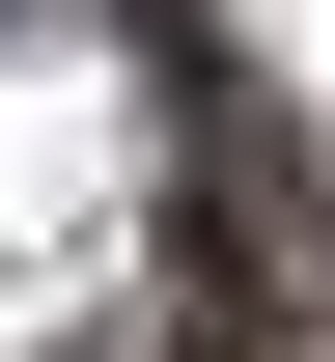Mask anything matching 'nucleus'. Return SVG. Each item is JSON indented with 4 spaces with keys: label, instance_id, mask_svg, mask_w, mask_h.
I'll return each instance as SVG.
<instances>
[{
    "label": "nucleus",
    "instance_id": "1",
    "mask_svg": "<svg viewBox=\"0 0 335 362\" xmlns=\"http://www.w3.org/2000/svg\"><path fill=\"white\" fill-rule=\"evenodd\" d=\"M195 362H307V168L251 84H195Z\"/></svg>",
    "mask_w": 335,
    "mask_h": 362
}]
</instances>
